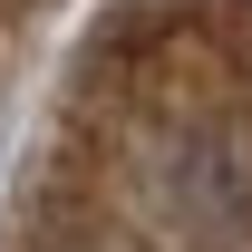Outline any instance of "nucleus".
<instances>
[{
    "label": "nucleus",
    "mask_w": 252,
    "mask_h": 252,
    "mask_svg": "<svg viewBox=\"0 0 252 252\" xmlns=\"http://www.w3.org/2000/svg\"><path fill=\"white\" fill-rule=\"evenodd\" d=\"M49 20H59V0H0V78H10L20 59H39Z\"/></svg>",
    "instance_id": "1"
}]
</instances>
